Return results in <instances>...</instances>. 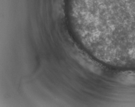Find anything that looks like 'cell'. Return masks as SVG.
I'll return each instance as SVG.
<instances>
[{
  "instance_id": "1",
  "label": "cell",
  "mask_w": 135,
  "mask_h": 107,
  "mask_svg": "<svg viewBox=\"0 0 135 107\" xmlns=\"http://www.w3.org/2000/svg\"><path fill=\"white\" fill-rule=\"evenodd\" d=\"M118 81L125 84H135V72L127 71L122 73L118 77Z\"/></svg>"
}]
</instances>
